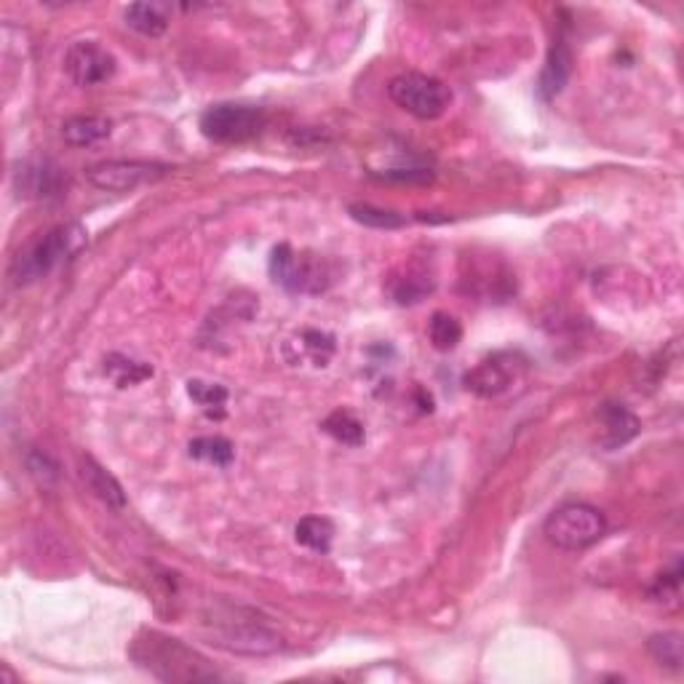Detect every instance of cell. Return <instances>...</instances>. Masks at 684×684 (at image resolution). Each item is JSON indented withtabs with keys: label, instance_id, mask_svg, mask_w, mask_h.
Segmentation results:
<instances>
[{
	"label": "cell",
	"instance_id": "cell-21",
	"mask_svg": "<svg viewBox=\"0 0 684 684\" xmlns=\"http://www.w3.org/2000/svg\"><path fill=\"white\" fill-rule=\"evenodd\" d=\"M647 652H650L652 660L663 669L680 671L684 663V636L680 632H663V634H652L647 639Z\"/></svg>",
	"mask_w": 684,
	"mask_h": 684
},
{
	"label": "cell",
	"instance_id": "cell-22",
	"mask_svg": "<svg viewBox=\"0 0 684 684\" xmlns=\"http://www.w3.org/2000/svg\"><path fill=\"white\" fill-rule=\"evenodd\" d=\"M188 452L190 458L203 460V463H212V465H231L233 458H236V449L233 444L225 439V436H198L188 444Z\"/></svg>",
	"mask_w": 684,
	"mask_h": 684
},
{
	"label": "cell",
	"instance_id": "cell-8",
	"mask_svg": "<svg viewBox=\"0 0 684 684\" xmlns=\"http://www.w3.org/2000/svg\"><path fill=\"white\" fill-rule=\"evenodd\" d=\"M169 166L155 161H102L86 169V179L107 193H131L142 185L166 177Z\"/></svg>",
	"mask_w": 684,
	"mask_h": 684
},
{
	"label": "cell",
	"instance_id": "cell-24",
	"mask_svg": "<svg viewBox=\"0 0 684 684\" xmlns=\"http://www.w3.org/2000/svg\"><path fill=\"white\" fill-rule=\"evenodd\" d=\"M428 338L436 351H441V353L455 351V347L460 345V340H463V323H460L455 316L444 314V310H436L428 323Z\"/></svg>",
	"mask_w": 684,
	"mask_h": 684
},
{
	"label": "cell",
	"instance_id": "cell-7",
	"mask_svg": "<svg viewBox=\"0 0 684 684\" xmlns=\"http://www.w3.org/2000/svg\"><path fill=\"white\" fill-rule=\"evenodd\" d=\"M212 623V645H217L227 652H238V656H273V652H279L284 647L281 634H275L266 623L257 621L255 612L241 615L236 610V617H220V621Z\"/></svg>",
	"mask_w": 684,
	"mask_h": 684
},
{
	"label": "cell",
	"instance_id": "cell-19",
	"mask_svg": "<svg viewBox=\"0 0 684 684\" xmlns=\"http://www.w3.org/2000/svg\"><path fill=\"white\" fill-rule=\"evenodd\" d=\"M294 538H297V543L305 545V549L318 551V554H329L334 540V524L327 516H305V519H299L297 527H294Z\"/></svg>",
	"mask_w": 684,
	"mask_h": 684
},
{
	"label": "cell",
	"instance_id": "cell-26",
	"mask_svg": "<svg viewBox=\"0 0 684 684\" xmlns=\"http://www.w3.org/2000/svg\"><path fill=\"white\" fill-rule=\"evenodd\" d=\"M299 342H303V353L316 364V367H327V362L332 358L334 347H338L334 345L332 334L318 332V329H305Z\"/></svg>",
	"mask_w": 684,
	"mask_h": 684
},
{
	"label": "cell",
	"instance_id": "cell-17",
	"mask_svg": "<svg viewBox=\"0 0 684 684\" xmlns=\"http://www.w3.org/2000/svg\"><path fill=\"white\" fill-rule=\"evenodd\" d=\"M123 20L134 33L145 38H158L169 30V5L166 3H131L123 11Z\"/></svg>",
	"mask_w": 684,
	"mask_h": 684
},
{
	"label": "cell",
	"instance_id": "cell-29",
	"mask_svg": "<svg viewBox=\"0 0 684 684\" xmlns=\"http://www.w3.org/2000/svg\"><path fill=\"white\" fill-rule=\"evenodd\" d=\"M30 471H33L35 476H38L44 484H46V473H51V476H57V465H54L51 460L46 458V455H40V452L30 455Z\"/></svg>",
	"mask_w": 684,
	"mask_h": 684
},
{
	"label": "cell",
	"instance_id": "cell-10",
	"mask_svg": "<svg viewBox=\"0 0 684 684\" xmlns=\"http://www.w3.org/2000/svg\"><path fill=\"white\" fill-rule=\"evenodd\" d=\"M118 62L97 40H75L64 51V73L75 86H99L116 75Z\"/></svg>",
	"mask_w": 684,
	"mask_h": 684
},
{
	"label": "cell",
	"instance_id": "cell-4",
	"mask_svg": "<svg viewBox=\"0 0 684 684\" xmlns=\"http://www.w3.org/2000/svg\"><path fill=\"white\" fill-rule=\"evenodd\" d=\"M543 535L562 551H586L608 535V519L597 506L567 503L545 519Z\"/></svg>",
	"mask_w": 684,
	"mask_h": 684
},
{
	"label": "cell",
	"instance_id": "cell-12",
	"mask_svg": "<svg viewBox=\"0 0 684 684\" xmlns=\"http://www.w3.org/2000/svg\"><path fill=\"white\" fill-rule=\"evenodd\" d=\"M573 49H569L567 38L564 35H556V40L551 44L549 57H545L543 73H540L538 81V94L540 99L551 102L556 99L564 92V86L569 83V75H573Z\"/></svg>",
	"mask_w": 684,
	"mask_h": 684
},
{
	"label": "cell",
	"instance_id": "cell-6",
	"mask_svg": "<svg viewBox=\"0 0 684 684\" xmlns=\"http://www.w3.org/2000/svg\"><path fill=\"white\" fill-rule=\"evenodd\" d=\"M268 116L262 107L236 105V102H220V105L207 107L201 113L198 129L207 140L220 142V145H241V142L255 140L266 129Z\"/></svg>",
	"mask_w": 684,
	"mask_h": 684
},
{
	"label": "cell",
	"instance_id": "cell-15",
	"mask_svg": "<svg viewBox=\"0 0 684 684\" xmlns=\"http://www.w3.org/2000/svg\"><path fill=\"white\" fill-rule=\"evenodd\" d=\"M599 423H602L599 441H602L604 449L623 447V444L634 441L641 431L639 417L626 404H604L599 410Z\"/></svg>",
	"mask_w": 684,
	"mask_h": 684
},
{
	"label": "cell",
	"instance_id": "cell-13",
	"mask_svg": "<svg viewBox=\"0 0 684 684\" xmlns=\"http://www.w3.org/2000/svg\"><path fill=\"white\" fill-rule=\"evenodd\" d=\"M386 290L396 305H417L436 290V279L420 266H404L386 279Z\"/></svg>",
	"mask_w": 684,
	"mask_h": 684
},
{
	"label": "cell",
	"instance_id": "cell-14",
	"mask_svg": "<svg viewBox=\"0 0 684 684\" xmlns=\"http://www.w3.org/2000/svg\"><path fill=\"white\" fill-rule=\"evenodd\" d=\"M78 476H81V482L86 484V490L92 492L97 500L105 503L107 508H116V511L126 508V492L121 487V482H118V479L113 476L105 465H99L94 458L83 455V458L78 460Z\"/></svg>",
	"mask_w": 684,
	"mask_h": 684
},
{
	"label": "cell",
	"instance_id": "cell-1",
	"mask_svg": "<svg viewBox=\"0 0 684 684\" xmlns=\"http://www.w3.org/2000/svg\"><path fill=\"white\" fill-rule=\"evenodd\" d=\"M131 660L161 682H217L222 674L201 652L158 632H142L131 641Z\"/></svg>",
	"mask_w": 684,
	"mask_h": 684
},
{
	"label": "cell",
	"instance_id": "cell-20",
	"mask_svg": "<svg viewBox=\"0 0 684 684\" xmlns=\"http://www.w3.org/2000/svg\"><path fill=\"white\" fill-rule=\"evenodd\" d=\"M321 431L327 436H332L334 441L345 444V447H362L364 439H367L364 423L347 410H334L332 415L321 423Z\"/></svg>",
	"mask_w": 684,
	"mask_h": 684
},
{
	"label": "cell",
	"instance_id": "cell-11",
	"mask_svg": "<svg viewBox=\"0 0 684 684\" xmlns=\"http://www.w3.org/2000/svg\"><path fill=\"white\" fill-rule=\"evenodd\" d=\"M68 177L51 158H25L14 169V190L30 201H49L62 196Z\"/></svg>",
	"mask_w": 684,
	"mask_h": 684
},
{
	"label": "cell",
	"instance_id": "cell-2",
	"mask_svg": "<svg viewBox=\"0 0 684 684\" xmlns=\"http://www.w3.org/2000/svg\"><path fill=\"white\" fill-rule=\"evenodd\" d=\"M86 246V231L75 222L68 225L51 227L49 233L38 238V241L27 244L20 255L11 262V279L16 286L35 284V281L46 279L51 270H57L62 262H68L70 257Z\"/></svg>",
	"mask_w": 684,
	"mask_h": 684
},
{
	"label": "cell",
	"instance_id": "cell-5",
	"mask_svg": "<svg viewBox=\"0 0 684 684\" xmlns=\"http://www.w3.org/2000/svg\"><path fill=\"white\" fill-rule=\"evenodd\" d=\"M388 97L417 121H436L447 113L452 92L439 78L425 73H401L388 83Z\"/></svg>",
	"mask_w": 684,
	"mask_h": 684
},
{
	"label": "cell",
	"instance_id": "cell-28",
	"mask_svg": "<svg viewBox=\"0 0 684 684\" xmlns=\"http://www.w3.org/2000/svg\"><path fill=\"white\" fill-rule=\"evenodd\" d=\"M377 177L391 179V182H431L434 172L425 169V166H406V169H386Z\"/></svg>",
	"mask_w": 684,
	"mask_h": 684
},
{
	"label": "cell",
	"instance_id": "cell-18",
	"mask_svg": "<svg viewBox=\"0 0 684 684\" xmlns=\"http://www.w3.org/2000/svg\"><path fill=\"white\" fill-rule=\"evenodd\" d=\"M105 375L116 382L118 388H131L140 386L153 377V367L145 362H137V358L123 356V353H110L105 358Z\"/></svg>",
	"mask_w": 684,
	"mask_h": 684
},
{
	"label": "cell",
	"instance_id": "cell-3",
	"mask_svg": "<svg viewBox=\"0 0 684 684\" xmlns=\"http://www.w3.org/2000/svg\"><path fill=\"white\" fill-rule=\"evenodd\" d=\"M270 279L292 294H321L332 286L334 273L329 262L314 251H297L279 244L270 251Z\"/></svg>",
	"mask_w": 684,
	"mask_h": 684
},
{
	"label": "cell",
	"instance_id": "cell-27",
	"mask_svg": "<svg viewBox=\"0 0 684 684\" xmlns=\"http://www.w3.org/2000/svg\"><path fill=\"white\" fill-rule=\"evenodd\" d=\"M680 583H682V564L676 559L671 573H663L658 578L656 588H652V597H656L658 602H663V597H676V593H680Z\"/></svg>",
	"mask_w": 684,
	"mask_h": 684
},
{
	"label": "cell",
	"instance_id": "cell-16",
	"mask_svg": "<svg viewBox=\"0 0 684 684\" xmlns=\"http://www.w3.org/2000/svg\"><path fill=\"white\" fill-rule=\"evenodd\" d=\"M113 134V121L105 116H73L62 123V137L73 148H92Z\"/></svg>",
	"mask_w": 684,
	"mask_h": 684
},
{
	"label": "cell",
	"instance_id": "cell-9",
	"mask_svg": "<svg viewBox=\"0 0 684 684\" xmlns=\"http://www.w3.org/2000/svg\"><path fill=\"white\" fill-rule=\"evenodd\" d=\"M521 372H524V362L516 353H495L471 372H465L463 386L479 399H497V396L511 391L519 382Z\"/></svg>",
	"mask_w": 684,
	"mask_h": 684
},
{
	"label": "cell",
	"instance_id": "cell-25",
	"mask_svg": "<svg viewBox=\"0 0 684 684\" xmlns=\"http://www.w3.org/2000/svg\"><path fill=\"white\" fill-rule=\"evenodd\" d=\"M188 396L196 401L198 406L209 412L214 417V410L222 415V406L227 401V388L220 382H203V380H190L188 382Z\"/></svg>",
	"mask_w": 684,
	"mask_h": 684
},
{
	"label": "cell",
	"instance_id": "cell-23",
	"mask_svg": "<svg viewBox=\"0 0 684 684\" xmlns=\"http://www.w3.org/2000/svg\"><path fill=\"white\" fill-rule=\"evenodd\" d=\"M347 214L358 222V225L375 227V231H399L406 225L404 214L393 212V209L372 207V203H351Z\"/></svg>",
	"mask_w": 684,
	"mask_h": 684
}]
</instances>
